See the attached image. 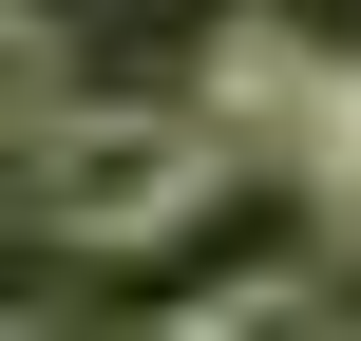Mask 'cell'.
Listing matches in <instances>:
<instances>
[{
	"label": "cell",
	"mask_w": 361,
	"mask_h": 341,
	"mask_svg": "<svg viewBox=\"0 0 361 341\" xmlns=\"http://www.w3.org/2000/svg\"><path fill=\"white\" fill-rule=\"evenodd\" d=\"M228 171H247V152H228L190 95H76V114L19 152V228H57V247H171Z\"/></svg>",
	"instance_id": "cell-1"
},
{
	"label": "cell",
	"mask_w": 361,
	"mask_h": 341,
	"mask_svg": "<svg viewBox=\"0 0 361 341\" xmlns=\"http://www.w3.org/2000/svg\"><path fill=\"white\" fill-rule=\"evenodd\" d=\"M324 95H343V38H305V19H267V0H247V19H209V57H190V114H209L267 190H286V152H305V114H324Z\"/></svg>",
	"instance_id": "cell-2"
},
{
	"label": "cell",
	"mask_w": 361,
	"mask_h": 341,
	"mask_svg": "<svg viewBox=\"0 0 361 341\" xmlns=\"http://www.w3.org/2000/svg\"><path fill=\"white\" fill-rule=\"evenodd\" d=\"M171 341H361V285H305V266H267V285H228V304H190Z\"/></svg>",
	"instance_id": "cell-3"
},
{
	"label": "cell",
	"mask_w": 361,
	"mask_h": 341,
	"mask_svg": "<svg viewBox=\"0 0 361 341\" xmlns=\"http://www.w3.org/2000/svg\"><path fill=\"white\" fill-rule=\"evenodd\" d=\"M57 114H76V57H57V19H38V0H0V171H19Z\"/></svg>",
	"instance_id": "cell-4"
},
{
	"label": "cell",
	"mask_w": 361,
	"mask_h": 341,
	"mask_svg": "<svg viewBox=\"0 0 361 341\" xmlns=\"http://www.w3.org/2000/svg\"><path fill=\"white\" fill-rule=\"evenodd\" d=\"M0 341H76V323H0Z\"/></svg>",
	"instance_id": "cell-5"
},
{
	"label": "cell",
	"mask_w": 361,
	"mask_h": 341,
	"mask_svg": "<svg viewBox=\"0 0 361 341\" xmlns=\"http://www.w3.org/2000/svg\"><path fill=\"white\" fill-rule=\"evenodd\" d=\"M0 228H19V171H0Z\"/></svg>",
	"instance_id": "cell-6"
},
{
	"label": "cell",
	"mask_w": 361,
	"mask_h": 341,
	"mask_svg": "<svg viewBox=\"0 0 361 341\" xmlns=\"http://www.w3.org/2000/svg\"><path fill=\"white\" fill-rule=\"evenodd\" d=\"M343 247H361V209H343Z\"/></svg>",
	"instance_id": "cell-7"
}]
</instances>
